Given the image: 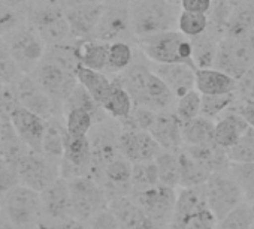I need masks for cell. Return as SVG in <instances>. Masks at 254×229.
Segmentation results:
<instances>
[{
  "mask_svg": "<svg viewBox=\"0 0 254 229\" xmlns=\"http://www.w3.org/2000/svg\"><path fill=\"white\" fill-rule=\"evenodd\" d=\"M138 44L153 63H186L193 68V47L191 39L180 30H166L148 36L138 38Z\"/></svg>",
  "mask_w": 254,
  "mask_h": 229,
  "instance_id": "cell-1",
  "label": "cell"
},
{
  "mask_svg": "<svg viewBox=\"0 0 254 229\" xmlns=\"http://www.w3.org/2000/svg\"><path fill=\"white\" fill-rule=\"evenodd\" d=\"M178 6L171 0H138L130 8L133 35L141 38L174 30L178 24Z\"/></svg>",
  "mask_w": 254,
  "mask_h": 229,
  "instance_id": "cell-2",
  "label": "cell"
},
{
  "mask_svg": "<svg viewBox=\"0 0 254 229\" xmlns=\"http://www.w3.org/2000/svg\"><path fill=\"white\" fill-rule=\"evenodd\" d=\"M26 21L39 33L47 45L69 44L70 39H75L63 6L30 3L26 12Z\"/></svg>",
  "mask_w": 254,
  "mask_h": 229,
  "instance_id": "cell-3",
  "label": "cell"
},
{
  "mask_svg": "<svg viewBox=\"0 0 254 229\" xmlns=\"http://www.w3.org/2000/svg\"><path fill=\"white\" fill-rule=\"evenodd\" d=\"M2 38L23 74H32L44 60L47 44L27 21Z\"/></svg>",
  "mask_w": 254,
  "mask_h": 229,
  "instance_id": "cell-4",
  "label": "cell"
},
{
  "mask_svg": "<svg viewBox=\"0 0 254 229\" xmlns=\"http://www.w3.org/2000/svg\"><path fill=\"white\" fill-rule=\"evenodd\" d=\"M214 68L236 79H241L254 68V30L245 36H226L220 41Z\"/></svg>",
  "mask_w": 254,
  "mask_h": 229,
  "instance_id": "cell-5",
  "label": "cell"
},
{
  "mask_svg": "<svg viewBox=\"0 0 254 229\" xmlns=\"http://www.w3.org/2000/svg\"><path fill=\"white\" fill-rule=\"evenodd\" d=\"M205 193L208 207L217 220H221L232 210L245 202L244 192L230 168L212 172V175L205 183Z\"/></svg>",
  "mask_w": 254,
  "mask_h": 229,
  "instance_id": "cell-6",
  "label": "cell"
},
{
  "mask_svg": "<svg viewBox=\"0 0 254 229\" xmlns=\"http://www.w3.org/2000/svg\"><path fill=\"white\" fill-rule=\"evenodd\" d=\"M2 210L18 229L39 226L41 216L44 214L41 193L24 184H18L3 195Z\"/></svg>",
  "mask_w": 254,
  "mask_h": 229,
  "instance_id": "cell-7",
  "label": "cell"
},
{
  "mask_svg": "<svg viewBox=\"0 0 254 229\" xmlns=\"http://www.w3.org/2000/svg\"><path fill=\"white\" fill-rule=\"evenodd\" d=\"M72 216L79 222H88L94 214L109 205V196L103 186L93 177L69 180Z\"/></svg>",
  "mask_w": 254,
  "mask_h": 229,
  "instance_id": "cell-8",
  "label": "cell"
},
{
  "mask_svg": "<svg viewBox=\"0 0 254 229\" xmlns=\"http://www.w3.org/2000/svg\"><path fill=\"white\" fill-rule=\"evenodd\" d=\"M17 171L20 175V183L42 192L53 181H56L60 174V162L50 159L41 152L29 150L17 163Z\"/></svg>",
  "mask_w": 254,
  "mask_h": 229,
  "instance_id": "cell-9",
  "label": "cell"
},
{
  "mask_svg": "<svg viewBox=\"0 0 254 229\" xmlns=\"http://www.w3.org/2000/svg\"><path fill=\"white\" fill-rule=\"evenodd\" d=\"M32 74L41 87L47 91V94L53 99L59 111H63L67 97L78 85L76 74L45 60H42Z\"/></svg>",
  "mask_w": 254,
  "mask_h": 229,
  "instance_id": "cell-10",
  "label": "cell"
},
{
  "mask_svg": "<svg viewBox=\"0 0 254 229\" xmlns=\"http://www.w3.org/2000/svg\"><path fill=\"white\" fill-rule=\"evenodd\" d=\"M132 196L160 229L171 226L177 202L175 187L159 183L145 190L133 192Z\"/></svg>",
  "mask_w": 254,
  "mask_h": 229,
  "instance_id": "cell-11",
  "label": "cell"
},
{
  "mask_svg": "<svg viewBox=\"0 0 254 229\" xmlns=\"http://www.w3.org/2000/svg\"><path fill=\"white\" fill-rule=\"evenodd\" d=\"M93 159L91 146L88 137H70L66 138L64 154L60 162V174L66 180L76 177H91Z\"/></svg>",
  "mask_w": 254,
  "mask_h": 229,
  "instance_id": "cell-12",
  "label": "cell"
},
{
  "mask_svg": "<svg viewBox=\"0 0 254 229\" xmlns=\"http://www.w3.org/2000/svg\"><path fill=\"white\" fill-rule=\"evenodd\" d=\"M15 91L18 103L21 106L36 112L38 116L44 117L45 120L56 117L60 112L53 99L41 87L33 74H24L15 84Z\"/></svg>",
  "mask_w": 254,
  "mask_h": 229,
  "instance_id": "cell-13",
  "label": "cell"
},
{
  "mask_svg": "<svg viewBox=\"0 0 254 229\" xmlns=\"http://www.w3.org/2000/svg\"><path fill=\"white\" fill-rule=\"evenodd\" d=\"M160 144L144 129H126L120 134V153L132 163L156 160L162 153Z\"/></svg>",
  "mask_w": 254,
  "mask_h": 229,
  "instance_id": "cell-14",
  "label": "cell"
},
{
  "mask_svg": "<svg viewBox=\"0 0 254 229\" xmlns=\"http://www.w3.org/2000/svg\"><path fill=\"white\" fill-rule=\"evenodd\" d=\"M130 33H133L130 9L124 6H109L105 8L91 38L111 44L117 41H124Z\"/></svg>",
  "mask_w": 254,
  "mask_h": 229,
  "instance_id": "cell-15",
  "label": "cell"
},
{
  "mask_svg": "<svg viewBox=\"0 0 254 229\" xmlns=\"http://www.w3.org/2000/svg\"><path fill=\"white\" fill-rule=\"evenodd\" d=\"M39 193L44 216H47L51 222L73 219L69 180H66L64 177H59Z\"/></svg>",
  "mask_w": 254,
  "mask_h": 229,
  "instance_id": "cell-16",
  "label": "cell"
},
{
  "mask_svg": "<svg viewBox=\"0 0 254 229\" xmlns=\"http://www.w3.org/2000/svg\"><path fill=\"white\" fill-rule=\"evenodd\" d=\"M9 120L20 138L26 143V146L33 152L42 153V140L45 134L47 120L38 116L36 112L21 106L20 103L11 111Z\"/></svg>",
  "mask_w": 254,
  "mask_h": 229,
  "instance_id": "cell-17",
  "label": "cell"
},
{
  "mask_svg": "<svg viewBox=\"0 0 254 229\" xmlns=\"http://www.w3.org/2000/svg\"><path fill=\"white\" fill-rule=\"evenodd\" d=\"M132 166L133 163L129 159L118 154L103 168L97 181L103 186L109 199L123 195H132Z\"/></svg>",
  "mask_w": 254,
  "mask_h": 229,
  "instance_id": "cell-18",
  "label": "cell"
},
{
  "mask_svg": "<svg viewBox=\"0 0 254 229\" xmlns=\"http://www.w3.org/2000/svg\"><path fill=\"white\" fill-rule=\"evenodd\" d=\"M111 211L115 214L121 229H160L132 195L109 199Z\"/></svg>",
  "mask_w": 254,
  "mask_h": 229,
  "instance_id": "cell-19",
  "label": "cell"
},
{
  "mask_svg": "<svg viewBox=\"0 0 254 229\" xmlns=\"http://www.w3.org/2000/svg\"><path fill=\"white\" fill-rule=\"evenodd\" d=\"M105 3H87L64 8L67 23L75 39L91 38L105 11Z\"/></svg>",
  "mask_w": 254,
  "mask_h": 229,
  "instance_id": "cell-20",
  "label": "cell"
},
{
  "mask_svg": "<svg viewBox=\"0 0 254 229\" xmlns=\"http://www.w3.org/2000/svg\"><path fill=\"white\" fill-rule=\"evenodd\" d=\"M148 132L163 150L178 152L183 146V122L175 112H157Z\"/></svg>",
  "mask_w": 254,
  "mask_h": 229,
  "instance_id": "cell-21",
  "label": "cell"
},
{
  "mask_svg": "<svg viewBox=\"0 0 254 229\" xmlns=\"http://www.w3.org/2000/svg\"><path fill=\"white\" fill-rule=\"evenodd\" d=\"M151 69L166 82V85L174 91V94L181 97L194 88L196 82V68L186 63H153Z\"/></svg>",
  "mask_w": 254,
  "mask_h": 229,
  "instance_id": "cell-22",
  "label": "cell"
},
{
  "mask_svg": "<svg viewBox=\"0 0 254 229\" xmlns=\"http://www.w3.org/2000/svg\"><path fill=\"white\" fill-rule=\"evenodd\" d=\"M208 207L205 184L193 186V187H183L177 193L175 210L172 216V222L169 229H180L187 219H190L197 211Z\"/></svg>",
  "mask_w": 254,
  "mask_h": 229,
  "instance_id": "cell-23",
  "label": "cell"
},
{
  "mask_svg": "<svg viewBox=\"0 0 254 229\" xmlns=\"http://www.w3.org/2000/svg\"><path fill=\"white\" fill-rule=\"evenodd\" d=\"M238 87H239V79L230 76L229 74H226L220 69H215V68L196 69L194 88L200 94L236 93Z\"/></svg>",
  "mask_w": 254,
  "mask_h": 229,
  "instance_id": "cell-24",
  "label": "cell"
},
{
  "mask_svg": "<svg viewBox=\"0 0 254 229\" xmlns=\"http://www.w3.org/2000/svg\"><path fill=\"white\" fill-rule=\"evenodd\" d=\"M250 129L248 123L244 120V117L236 111H227L224 116H221L214 128V143L227 150L232 146H235L241 137Z\"/></svg>",
  "mask_w": 254,
  "mask_h": 229,
  "instance_id": "cell-25",
  "label": "cell"
},
{
  "mask_svg": "<svg viewBox=\"0 0 254 229\" xmlns=\"http://www.w3.org/2000/svg\"><path fill=\"white\" fill-rule=\"evenodd\" d=\"M178 159H180V186L181 187L202 186L212 175V171L186 149L178 150Z\"/></svg>",
  "mask_w": 254,
  "mask_h": 229,
  "instance_id": "cell-26",
  "label": "cell"
},
{
  "mask_svg": "<svg viewBox=\"0 0 254 229\" xmlns=\"http://www.w3.org/2000/svg\"><path fill=\"white\" fill-rule=\"evenodd\" d=\"M78 60L82 66L103 72L108 65V50L109 44L93 38L78 39L75 44Z\"/></svg>",
  "mask_w": 254,
  "mask_h": 229,
  "instance_id": "cell-27",
  "label": "cell"
},
{
  "mask_svg": "<svg viewBox=\"0 0 254 229\" xmlns=\"http://www.w3.org/2000/svg\"><path fill=\"white\" fill-rule=\"evenodd\" d=\"M30 149L20 138L11 120L0 119V156H3L6 160H9L11 163L17 166L20 159Z\"/></svg>",
  "mask_w": 254,
  "mask_h": 229,
  "instance_id": "cell-28",
  "label": "cell"
},
{
  "mask_svg": "<svg viewBox=\"0 0 254 229\" xmlns=\"http://www.w3.org/2000/svg\"><path fill=\"white\" fill-rule=\"evenodd\" d=\"M66 138H67L66 125L62 123V120L57 116L48 119L44 140H42V153L53 160L62 162V157L64 154Z\"/></svg>",
  "mask_w": 254,
  "mask_h": 229,
  "instance_id": "cell-29",
  "label": "cell"
},
{
  "mask_svg": "<svg viewBox=\"0 0 254 229\" xmlns=\"http://www.w3.org/2000/svg\"><path fill=\"white\" fill-rule=\"evenodd\" d=\"M76 78L78 82L87 88V91L93 96V99L102 106L105 100L108 99L111 88H112V81L100 71H94L90 68H85L82 65L78 66L76 69Z\"/></svg>",
  "mask_w": 254,
  "mask_h": 229,
  "instance_id": "cell-30",
  "label": "cell"
},
{
  "mask_svg": "<svg viewBox=\"0 0 254 229\" xmlns=\"http://www.w3.org/2000/svg\"><path fill=\"white\" fill-rule=\"evenodd\" d=\"M253 30H254V0L235 5L230 11L226 24V36L239 38L251 33Z\"/></svg>",
  "mask_w": 254,
  "mask_h": 229,
  "instance_id": "cell-31",
  "label": "cell"
},
{
  "mask_svg": "<svg viewBox=\"0 0 254 229\" xmlns=\"http://www.w3.org/2000/svg\"><path fill=\"white\" fill-rule=\"evenodd\" d=\"M214 120L199 116L190 122L183 123V143L191 147L214 144Z\"/></svg>",
  "mask_w": 254,
  "mask_h": 229,
  "instance_id": "cell-32",
  "label": "cell"
},
{
  "mask_svg": "<svg viewBox=\"0 0 254 229\" xmlns=\"http://www.w3.org/2000/svg\"><path fill=\"white\" fill-rule=\"evenodd\" d=\"M133 99L117 79L112 81V88L111 93L108 96V99L105 100V103L102 105L103 111H106L111 117L117 119V120H127L130 117V114L133 111Z\"/></svg>",
  "mask_w": 254,
  "mask_h": 229,
  "instance_id": "cell-33",
  "label": "cell"
},
{
  "mask_svg": "<svg viewBox=\"0 0 254 229\" xmlns=\"http://www.w3.org/2000/svg\"><path fill=\"white\" fill-rule=\"evenodd\" d=\"M191 47H193V62L196 69H205V68H214L218 44L214 36L208 35V30L199 36L190 38Z\"/></svg>",
  "mask_w": 254,
  "mask_h": 229,
  "instance_id": "cell-34",
  "label": "cell"
},
{
  "mask_svg": "<svg viewBox=\"0 0 254 229\" xmlns=\"http://www.w3.org/2000/svg\"><path fill=\"white\" fill-rule=\"evenodd\" d=\"M156 165L159 171V180L162 184L177 187L180 186V159L178 152L162 150L156 157Z\"/></svg>",
  "mask_w": 254,
  "mask_h": 229,
  "instance_id": "cell-35",
  "label": "cell"
},
{
  "mask_svg": "<svg viewBox=\"0 0 254 229\" xmlns=\"http://www.w3.org/2000/svg\"><path fill=\"white\" fill-rule=\"evenodd\" d=\"M44 60L54 63V65H59L67 71H72V72H76L78 66L81 65L78 60L75 44H70V42L69 44H59V45H47Z\"/></svg>",
  "mask_w": 254,
  "mask_h": 229,
  "instance_id": "cell-36",
  "label": "cell"
},
{
  "mask_svg": "<svg viewBox=\"0 0 254 229\" xmlns=\"http://www.w3.org/2000/svg\"><path fill=\"white\" fill-rule=\"evenodd\" d=\"M64 125L70 137H88L94 126V116L82 108H72L64 111Z\"/></svg>",
  "mask_w": 254,
  "mask_h": 229,
  "instance_id": "cell-37",
  "label": "cell"
},
{
  "mask_svg": "<svg viewBox=\"0 0 254 229\" xmlns=\"http://www.w3.org/2000/svg\"><path fill=\"white\" fill-rule=\"evenodd\" d=\"M254 226V204L244 202L217 223V229H251Z\"/></svg>",
  "mask_w": 254,
  "mask_h": 229,
  "instance_id": "cell-38",
  "label": "cell"
},
{
  "mask_svg": "<svg viewBox=\"0 0 254 229\" xmlns=\"http://www.w3.org/2000/svg\"><path fill=\"white\" fill-rule=\"evenodd\" d=\"M159 183H160L159 171H157V165L154 160H145V162H135L133 163V166H132L133 192L145 190V189L153 187Z\"/></svg>",
  "mask_w": 254,
  "mask_h": 229,
  "instance_id": "cell-39",
  "label": "cell"
},
{
  "mask_svg": "<svg viewBox=\"0 0 254 229\" xmlns=\"http://www.w3.org/2000/svg\"><path fill=\"white\" fill-rule=\"evenodd\" d=\"M132 60H133V51L129 44L124 41L111 42L108 50V65L105 71L120 74L132 65Z\"/></svg>",
  "mask_w": 254,
  "mask_h": 229,
  "instance_id": "cell-40",
  "label": "cell"
},
{
  "mask_svg": "<svg viewBox=\"0 0 254 229\" xmlns=\"http://www.w3.org/2000/svg\"><path fill=\"white\" fill-rule=\"evenodd\" d=\"M235 103V93L226 94H202L200 116L214 120L220 119L223 114Z\"/></svg>",
  "mask_w": 254,
  "mask_h": 229,
  "instance_id": "cell-41",
  "label": "cell"
},
{
  "mask_svg": "<svg viewBox=\"0 0 254 229\" xmlns=\"http://www.w3.org/2000/svg\"><path fill=\"white\" fill-rule=\"evenodd\" d=\"M209 26V17L208 14H199V12H190V11H181L178 15V24L177 29L186 35L187 38H194L208 30Z\"/></svg>",
  "mask_w": 254,
  "mask_h": 229,
  "instance_id": "cell-42",
  "label": "cell"
},
{
  "mask_svg": "<svg viewBox=\"0 0 254 229\" xmlns=\"http://www.w3.org/2000/svg\"><path fill=\"white\" fill-rule=\"evenodd\" d=\"M23 75L3 38H0V85H15Z\"/></svg>",
  "mask_w": 254,
  "mask_h": 229,
  "instance_id": "cell-43",
  "label": "cell"
},
{
  "mask_svg": "<svg viewBox=\"0 0 254 229\" xmlns=\"http://www.w3.org/2000/svg\"><path fill=\"white\" fill-rule=\"evenodd\" d=\"M200 106H202V94L196 88H193L177 99L175 114L183 123H186L200 116Z\"/></svg>",
  "mask_w": 254,
  "mask_h": 229,
  "instance_id": "cell-44",
  "label": "cell"
},
{
  "mask_svg": "<svg viewBox=\"0 0 254 229\" xmlns=\"http://www.w3.org/2000/svg\"><path fill=\"white\" fill-rule=\"evenodd\" d=\"M230 163H253L254 162V129L250 128L241 140L226 150Z\"/></svg>",
  "mask_w": 254,
  "mask_h": 229,
  "instance_id": "cell-45",
  "label": "cell"
},
{
  "mask_svg": "<svg viewBox=\"0 0 254 229\" xmlns=\"http://www.w3.org/2000/svg\"><path fill=\"white\" fill-rule=\"evenodd\" d=\"M230 171L239 183L245 201L254 204V162L253 163H230Z\"/></svg>",
  "mask_w": 254,
  "mask_h": 229,
  "instance_id": "cell-46",
  "label": "cell"
},
{
  "mask_svg": "<svg viewBox=\"0 0 254 229\" xmlns=\"http://www.w3.org/2000/svg\"><path fill=\"white\" fill-rule=\"evenodd\" d=\"M72 108H82V109H87V111H90V112L93 114L94 119H96V116H97V112H99L100 109H103V108L93 99V96L87 91V88L82 87L79 82H78V85L73 88V91L70 93V96L67 97L63 111H67V109H72Z\"/></svg>",
  "mask_w": 254,
  "mask_h": 229,
  "instance_id": "cell-47",
  "label": "cell"
},
{
  "mask_svg": "<svg viewBox=\"0 0 254 229\" xmlns=\"http://www.w3.org/2000/svg\"><path fill=\"white\" fill-rule=\"evenodd\" d=\"M26 21V14L0 2V38Z\"/></svg>",
  "mask_w": 254,
  "mask_h": 229,
  "instance_id": "cell-48",
  "label": "cell"
},
{
  "mask_svg": "<svg viewBox=\"0 0 254 229\" xmlns=\"http://www.w3.org/2000/svg\"><path fill=\"white\" fill-rule=\"evenodd\" d=\"M20 183V175L17 166L6 160L3 156H0V193L5 195Z\"/></svg>",
  "mask_w": 254,
  "mask_h": 229,
  "instance_id": "cell-49",
  "label": "cell"
},
{
  "mask_svg": "<svg viewBox=\"0 0 254 229\" xmlns=\"http://www.w3.org/2000/svg\"><path fill=\"white\" fill-rule=\"evenodd\" d=\"M217 217L209 210V207H206L187 219L180 229H217Z\"/></svg>",
  "mask_w": 254,
  "mask_h": 229,
  "instance_id": "cell-50",
  "label": "cell"
},
{
  "mask_svg": "<svg viewBox=\"0 0 254 229\" xmlns=\"http://www.w3.org/2000/svg\"><path fill=\"white\" fill-rule=\"evenodd\" d=\"M87 223V229H121L115 214L111 211L109 207L100 210Z\"/></svg>",
  "mask_w": 254,
  "mask_h": 229,
  "instance_id": "cell-51",
  "label": "cell"
},
{
  "mask_svg": "<svg viewBox=\"0 0 254 229\" xmlns=\"http://www.w3.org/2000/svg\"><path fill=\"white\" fill-rule=\"evenodd\" d=\"M183 11L199 12V14H209L212 8V0H180Z\"/></svg>",
  "mask_w": 254,
  "mask_h": 229,
  "instance_id": "cell-52",
  "label": "cell"
},
{
  "mask_svg": "<svg viewBox=\"0 0 254 229\" xmlns=\"http://www.w3.org/2000/svg\"><path fill=\"white\" fill-rule=\"evenodd\" d=\"M238 91H241L244 99L254 100V68H251L241 79Z\"/></svg>",
  "mask_w": 254,
  "mask_h": 229,
  "instance_id": "cell-53",
  "label": "cell"
},
{
  "mask_svg": "<svg viewBox=\"0 0 254 229\" xmlns=\"http://www.w3.org/2000/svg\"><path fill=\"white\" fill-rule=\"evenodd\" d=\"M38 229H87L84 222L76 219H67L62 222H50V223H39Z\"/></svg>",
  "mask_w": 254,
  "mask_h": 229,
  "instance_id": "cell-54",
  "label": "cell"
},
{
  "mask_svg": "<svg viewBox=\"0 0 254 229\" xmlns=\"http://www.w3.org/2000/svg\"><path fill=\"white\" fill-rule=\"evenodd\" d=\"M238 112L244 117V120L248 123V126L254 129V100L242 99V102L238 106Z\"/></svg>",
  "mask_w": 254,
  "mask_h": 229,
  "instance_id": "cell-55",
  "label": "cell"
},
{
  "mask_svg": "<svg viewBox=\"0 0 254 229\" xmlns=\"http://www.w3.org/2000/svg\"><path fill=\"white\" fill-rule=\"evenodd\" d=\"M0 2H3L5 5L17 9V11H21V12H27L29 6H30V2L29 0H0Z\"/></svg>",
  "mask_w": 254,
  "mask_h": 229,
  "instance_id": "cell-56",
  "label": "cell"
},
{
  "mask_svg": "<svg viewBox=\"0 0 254 229\" xmlns=\"http://www.w3.org/2000/svg\"><path fill=\"white\" fill-rule=\"evenodd\" d=\"M106 0H64V8L78 6V5H87V3H105Z\"/></svg>",
  "mask_w": 254,
  "mask_h": 229,
  "instance_id": "cell-57",
  "label": "cell"
},
{
  "mask_svg": "<svg viewBox=\"0 0 254 229\" xmlns=\"http://www.w3.org/2000/svg\"><path fill=\"white\" fill-rule=\"evenodd\" d=\"M0 229H18V228L5 216V217H0Z\"/></svg>",
  "mask_w": 254,
  "mask_h": 229,
  "instance_id": "cell-58",
  "label": "cell"
},
{
  "mask_svg": "<svg viewBox=\"0 0 254 229\" xmlns=\"http://www.w3.org/2000/svg\"><path fill=\"white\" fill-rule=\"evenodd\" d=\"M244 2H250V0H229V3H230L232 6L239 5V3H244Z\"/></svg>",
  "mask_w": 254,
  "mask_h": 229,
  "instance_id": "cell-59",
  "label": "cell"
},
{
  "mask_svg": "<svg viewBox=\"0 0 254 229\" xmlns=\"http://www.w3.org/2000/svg\"><path fill=\"white\" fill-rule=\"evenodd\" d=\"M2 205H3V195L0 193V208H2Z\"/></svg>",
  "mask_w": 254,
  "mask_h": 229,
  "instance_id": "cell-60",
  "label": "cell"
}]
</instances>
